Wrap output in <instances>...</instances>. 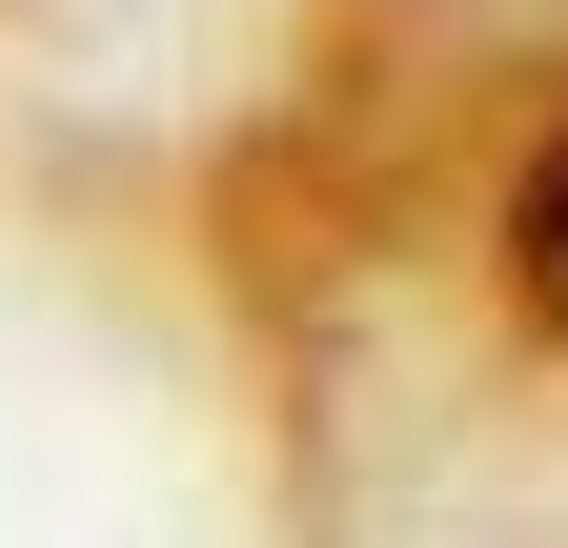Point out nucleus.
Instances as JSON below:
<instances>
[{"instance_id": "f257e3e1", "label": "nucleus", "mask_w": 568, "mask_h": 548, "mask_svg": "<svg viewBox=\"0 0 568 548\" xmlns=\"http://www.w3.org/2000/svg\"><path fill=\"white\" fill-rule=\"evenodd\" d=\"M508 285H528V325L568 346V143L528 163V203H508Z\"/></svg>"}]
</instances>
